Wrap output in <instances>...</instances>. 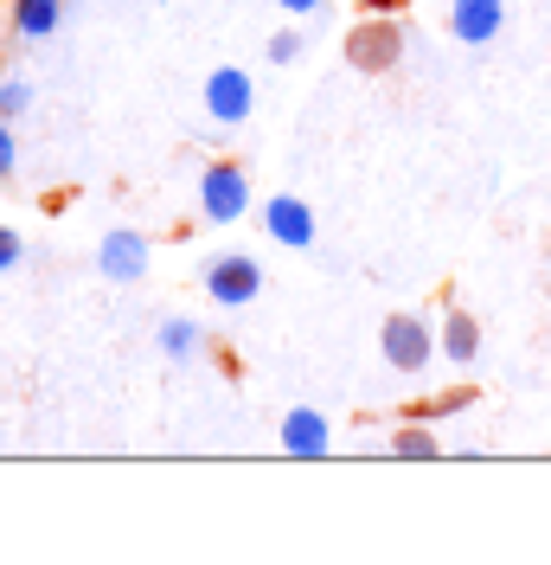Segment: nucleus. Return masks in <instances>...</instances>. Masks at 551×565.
<instances>
[{
	"label": "nucleus",
	"instance_id": "1a4fd4ad",
	"mask_svg": "<svg viewBox=\"0 0 551 565\" xmlns=\"http://www.w3.org/2000/svg\"><path fill=\"white\" fill-rule=\"evenodd\" d=\"M391 52H398V33H391V26H366V33H353V65L379 71Z\"/></svg>",
	"mask_w": 551,
	"mask_h": 565
},
{
	"label": "nucleus",
	"instance_id": "2eb2a0df",
	"mask_svg": "<svg viewBox=\"0 0 551 565\" xmlns=\"http://www.w3.org/2000/svg\"><path fill=\"white\" fill-rule=\"evenodd\" d=\"M398 450H404V457H436V444H430L423 430H411V437H398Z\"/></svg>",
	"mask_w": 551,
	"mask_h": 565
},
{
	"label": "nucleus",
	"instance_id": "39448f33",
	"mask_svg": "<svg viewBox=\"0 0 551 565\" xmlns=\"http://www.w3.org/2000/svg\"><path fill=\"white\" fill-rule=\"evenodd\" d=\"M97 264H104V277L116 282H136L141 270H148V245H141L136 232H109L104 250H97Z\"/></svg>",
	"mask_w": 551,
	"mask_h": 565
},
{
	"label": "nucleus",
	"instance_id": "f257e3e1",
	"mask_svg": "<svg viewBox=\"0 0 551 565\" xmlns=\"http://www.w3.org/2000/svg\"><path fill=\"white\" fill-rule=\"evenodd\" d=\"M199 206H206V218H218V225H231V218L250 206V186H244V174L231 168V161L206 168V180H199Z\"/></svg>",
	"mask_w": 551,
	"mask_h": 565
},
{
	"label": "nucleus",
	"instance_id": "7ed1b4c3",
	"mask_svg": "<svg viewBox=\"0 0 551 565\" xmlns=\"http://www.w3.org/2000/svg\"><path fill=\"white\" fill-rule=\"evenodd\" d=\"M250 97H257V90H250V77L231 71V65L206 77V109L218 116V122H244V116H250Z\"/></svg>",
	"mask_w": 551,
	"mask_h": 565
},
{
	"label": "nucleus",
	"instance_id": "f03ea898",
	"mask_svg": "<svg viewBox=\"0 0 551 565\" xmlns=\"http://www.w3.org/2000/svg\"><path fill=\"white\" fill-rule=\"evenodd\" d=\"M206 289H212V302H225V309H244L257 289H263V270L250 264V257H218L206 270Z\"/></svg>",
	"mask_w": 551,
	"mask_h": 565
},
{
	"label": "nucleus",
	"instance_id": "ddd939ff",
	"mask_svg": "<svg viewBox=\"0 0 551 565\" xmlns=\"http://www.w3.org/2000/svg\"><path fill=\"white\" fill-rule=\"evenodd\" d=\"M26 97H33L26 84H0V122H7V116H20V109H26Z\"/></svg>",
	"mask_w": 551,
	"mask_h": 565
},
{
	"label": "nucleus",
	"instance_id": "6e6552de",
	"mask_svg": "<svg viewBox=\"0 0 551 565\" xmlns=\"http://www.w3.org/2000/svg\"><path fill=\"white\" fill-rule=\"evenodd\" d=\"M282 450H289V457L327 450V418H321V412H295V418L282 424Z\"/></svg>",
	"mask_w": 551,
	"mask_h": 565
},
{
	"label": "nucleus",
	"instance_id": "a211bd4d",
	"mask_svg": "<svg viewBox=\"0 0 551 565\" xmlns=\"http://www.w3.org/2000/svg\"><path fill=\"white\" fill-rule=\"evenodd\" d=\"M282 7H289V13H314V7H321V0H282Z\"/></svg>",
	"mask_w": 551,
	"mask_h": 565
},
{
	"label": "nucleus",
	"instance_id": "9b49d317",
	"mask_svg": "<svg viewBox=\"0 0 551 565\" xmlns=\"http://www.w3.org/2000/svg\"><path fill=\"white\" fill-rule=\"evenodd\" d=\"M475 341H482V334H475V321L449 316V353H455V360H475Z\"/></svg>",
	"mask_w": 551,
	"mask_h": 565
},
{
	"label": "nucleus",
	"instance_id": "dca6fc26",
	"mask_svg": "<svg viewBox=\"0 0 551 565\" xmlns=\"http://www.w3.org/2000/svg\"><path fill=\"white\" fill-rule=\"evenodd\" d=\"M13 264H20V238H13V232H0V270H13Z\"/></svg>",
	"mask_w": 551,
	"mask_h": 565
},
{
	"label": "nucleus",
	"instance_id": "20e7f679",
	"mask_svg": "<svg viewBox=\"0 0 551 565\" xmlns=\"http://www.w3.org/2000/svg\"><path fill=\"white\" fill-rule=\"evenodd\" d=\"M385 353H391V366H404V373L430 366V328L411 321V316H391L385 321Z\"/></svg>",
	"mask_w": 551,
	"mask_h": 565
},
{
	"label": "nucleus",
	"instance_id": "9d476101",
	"mask_svg": "<svg viewBox=\"0 0 551 565\" xmlns=\"http://www.w3.org/2000/svg\"><path fill=\"white\" fill-rule=\"evenodd\" d=\"M13 26L26 39H45L58 26V0H20V13H13Z\"/></svg>",
	"mask_w": 551,
	"mask_h": 565
},
{
	"label": "nucleus",
	"instance_id": "f8f14e48",
	"mask_svg": "<svg viewBox=\"0 0 551 565\" xmlns=\"http://www.w3.org/2000/svg\"><path fill=\"white\" fill-rule=\"evenodd\" d=\"M161 348L168 353H193L199 348V328H193V321H168V328H161Z\"/></svg>",
	"mask_w": 551,
	"mask_h": 565
},
{
	"label": "nucleus",
	"instance_id": "423d86ee",
	"mask_svg": "<svg viewBox=\"0 0 551 565\" xmlns=\"http://www.w3.org/2000/svg\"><path fill=\"white\" fill-rule=\"evenodd\" d=\"M263 218H270V238L276 245H314V218H309V206H302V200H289V193H282V200H270V212H263Z\"/></svg>",
	"mask_w": 551,
	"mask_h": 565
},
{
	"label": "nucleus",
	"instance_id": "0eeeda50",
	"mask_svg": "<svg viewBox=\"0 0 551 565\" xmlns=\"http://www.w3.org/2000/svg\"><path fill=\"white\" fill-rule=\"evenodd\" d=\"M455 39H468V45H487V39L500 33V0H455Z\"/></svg>",
	"mask_w": 551,
	"mask_h": 565
},
{
	"label": "nucleus",
	"instance_id": "4468645a",
	"mask_svg": "<svg viewBox=\"0 0 551 565\" xmlns=\"http://www.w3.org/2000/svg\"><path fill=\"white\" fill-rule=\"evenodd\" d=\"M295 52H302V39H295V33H276L270 39V58H276V65H289Z\"/></svg>",
	"mask_w": 551,
	"mask_h": 565
},
{
	"label": "nucleus",
	"instance_id": "f3484780",
	"mask_svg": "<svg viewBox=\"0 0 551 565\" xmlns=\"http://www.w3.org/2000/svg\"><path fill=\"white\" fill-rule=\"evenodd\" d=\"M0 180H13V136H7V122H0Z\"/></svg>",
	"mask_w": 551,
	"mask_h": 565
}]
</instances>
